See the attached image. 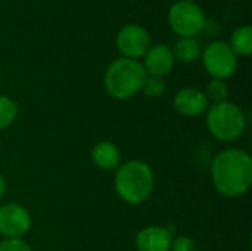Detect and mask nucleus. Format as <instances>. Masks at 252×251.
Here are the masks:
<instances>
[{"mask_svg": "<svg viewBox=\"0 0 252 251\" xmlns=\"http://www.w3.org/2000/svg\"><path fill=\"white\" fill-rule=\"evenodd\" d=\"M4 192H6V179H4V176L0 173V200L3 198Z\"/></svg>", "mask_w": 252, "mask_h": 251, "instance_id": "20", "label": "nucleus"}, {"mask_svg": "<svg viewBox=\"0 0 252 251\" xmlns=\"http://www.w3.org/2000/svg\"><path fill=\"white\" fill-rule=\"evenodd\" d=\"M18 104L7 95H0V132L13 124L18 117Z\"/></svg>", "mask_w": 252, "mask_h": 251, "instance_id": "15", "label": "nucleus"}, {"mask_svg": "<svg viewBox=\"0 0 252 251\" xmlns=\"http://www.w3.org/2000/svg\"><path fill=\"white\" fill-rule=\"evenodd\" d=\"M205 124L214 139L229 143L238 141L245 133L247 115L238 104L224 101L208 107Z\"/></svg>", "mask_w": 252, "mask_h": 251, "instance_id": "4", "label": "nucleus"}, {"mask_svg": "<svg viewBox=\"0 0 252 251\" xmlns=\"http://www.w3.org/2000/svg\"><path fill=\"white\" fill-rule=\"evenodd\" d=\"M214 189L224 198H239L252 186V157L242 148L230 146L214 155L210 166Z\"/></svg>", "mask_w": 252, "mask_h": 251, "instance_id": "1", "label": "nucleus"}, {"mask_svg": "<svg viewBox=\"0 0 252 251\" xmlns=\"http://www.w3.org/2000/svg\"><path fill=\"white\" fill-rule=\"evenodd\" d=\"M173 49L174 59L182 64H192L201 59L202 47L196 37H179Z\"/></svg>", "mask_w": 252, "mask_h": 251, "instance_id": "13", "label": "nucleus"}, {"mask_svg": "<svg viewBox=\"0 0 252 251\" xmlns=\"http://www.w3.org/2000/svg\"><path fill=\"white\" fill-rule=\"evenodd\" d=\"M115 44L121 58L139 61L151 47L152 38L149 31L143 25L127 24L117 33Z\"/></svg>", "mask_w": 252, "mask_h": 251, "instance_id": "7", "label": "nucleus"}, {"mask_svg": "<svg viewBox=\"0 0 252 251\" xmlns=\"http://www.w3.org/2000/svg\"><path fill=\"white\" fill-rule=\"evenodd\" d=\"M232 1H242V0H232Z\"/></svg>", "mask_w": 252, "mask_h": 251, "instance_id": "21", "label": "nucleus"}, {"mask_svg": "<svg viewBox=\"0 0 252 251\" xmlns=\"http://www.w3.org/2000/svg\"><path fill=\"white\" fill-rule=\"evenodd\" d=\"M148 74L140 61L117 58L112 61L103 75L106 93L117 101H127L142 92Z\"/></svg>", "mask_w": 252, "mask_h": 251, "instance_id": "3", "label": "nucleus"}, {"mask_svg": "<svg viewBox=\"0 0 252 251\" xmlns=\"http://www.w3.org/2000/svg\"><path fill=\"white\" fill-rule=\"evenodd\" d=\"M0 251H34L24 238H4L0 241Z\"/></svg>", "mask_w": 252, "mask_h": 251, "instance_id": "18", "label": "nucleus"}, {"mask_svg": "<svg viewBox=\"0 0 252 251\" xmlns=\"http://www.w3.org/2000/svg\"><path fill=\"white\" fill-rule=\"evenodd\" d=\"M114 189L124 203L130 206L143 204L155 189V173L148 163L140 160L121 163L115 170Z\"/></svg>", "mask_w": 252, "mask_h": 251, "instance_id": "2", "label": "nucleus"}, {"mask_svg": "<svg viewBox=\"0 0 252 251\" xmlns=\"http://www.w3.org/2000/svg\"><path fill=\"white\" fill-rule=\"evenodd\" d=\"M205 24V12L193 0H177L168 9V25L179 37H196Z\"/></svg>", "mask_w": 252, "mask_h": 251, "instance_id": "5", "label": "nucleus"}, {"mask_svg": "<svg viewBox=\"0 0 252 251\" xmlns=\"http://www.w3.org/2000/svg\"><path fill=\"white\" fill-rule=\"evenodd\" d=\"M230 49L235 52L238 58H250L252 55V27L251 25H241L238 27L227 41Z\"/></svg>", "mask_w": 252, "mask_h": 251, "instance_id": "14", "label": "nucleus"}, {"mask_svg": "<svg viewBox=\"0 0 252 251\" xmlns=\"http://www.w3.org/2000/svg\"><path fill=\"white\" fill-rule=\"evenodd\" d=\"M142 59H143L142 65L146 74L159 78H165L173 71L176 64L173 49L164 43L151 44V47L148 49V52Z\"/></svg>", "mask_w": 252, "mask_h": 251, "instance_id": "10", "label": "nucleus"}, {"mask_svg": "<svg viewBox=\"0 0 252 251\" xmlns=\"http://www.w3.org/2000/svg\"><path fill=\"white\" fill-rule=\"evenodd\" d=\"M92 161L105 172H115L121 164V151L111 141H100L92 148Z\"/></svg>", "mask_w": 252, "mask_h": 251, "instance_id": "12", "label": "nucleus"}, {"mask_svg": "<svg viewBox=\"0 0 252 251\" xmlns=\"http://www.w3.org/2000/svg\"><path fill=\"white\" fill-rule=\"evenodd\" d=\"M201 61L204 70L211 75V78L227 80L235 75L239 65V58L230 49L227 41L216 40L202 49Z\"/></svg>", "mask_w": 252, "mask_h": 251, "instance_id": "6", "label": "nucleus"}, {"mask_svg": "<svg viewBox=\"0 0 252 251\" xmlns=\"http://www.w3.org/2000/svg\"><path fill=\"white\" fill-rule=\"evenodd\" d=\"M170 251H199L198 244L188 235H179L173 238Z\"/></svg>", "mask_w": 252, "mask_h": 251, "instance_id": "19", "label": "nucleus"}, {"mask_svg": "<svg viewBox=\"0 0 252 251\" xmlns=\"http://www.w3.org/2000/svg\"><path fill=\"white\" fill-rule=\"evenodd\" d=\"M208 102L213 104H219V102H224L229 101V86L224 80H219V78H211L208 81V84L205 86L204 90Z\"/></svg>", "mask_w": 252, "mask_h": 251, "instance_id": "16", "label": "nucleus"}, {"mask_svg": "<svg viewBox=\"0 0 252 251\" xmlns=\"http://www.w3.org/2000/svg\"><path fill=\"white\" fill-rule=\"evenodd\" d=\"M32 226V217L27 207L19 203L0 206V235L4 238H24Z\"/></svg>", "mask_w": 252, "mask_h": 251, "instance_id": "8", "label": "nucleus"}, {"mask_svg": "<svg viewBox=\"0 0 252 251\" xmlns=\"http://www.w3.org/2000/svg\"><path fill=\"white\" fill-rule=\"evenodd\" d=\"M167 92V84H165V80L164 78H159V77H152V75H148L143 86H142V93L149 98V99H158V98H162Z\"/></svg>", "mask_w": 252, "mask_h": 251, "instance_id": "17", "label": "nucleus"}, {"mask_svg": "<svg viewBox=\"0 0 252 251\" xmlns=\"http://www.w3.org/2000/svg\"><path fill=\"white\" fill-rule=\"evenodd\" d=\"M173 107L177 114L188 118H195L204 115L210 107V102L204 90L198 87H182L176 92L173 98Z\"/></svg>", "mask_w": 252, "mask_h": 251, "instance_id": "9", "label": "nucleus"}, {"mask_svg": "<svg viewBox=\"0 0 252 251\" xmlns=\"http://www.w3.org/2000/svg\"><path fill=\"white\" fill-rule=\"evenodd\" d=\"M173 238L170 228L149 225L136 234L134 246L137 251H170Z\"/></svg>", "mask_w": 252, "mask_h": 251, "instance_id": "11", "label": "nucleus"}]
</instances>
